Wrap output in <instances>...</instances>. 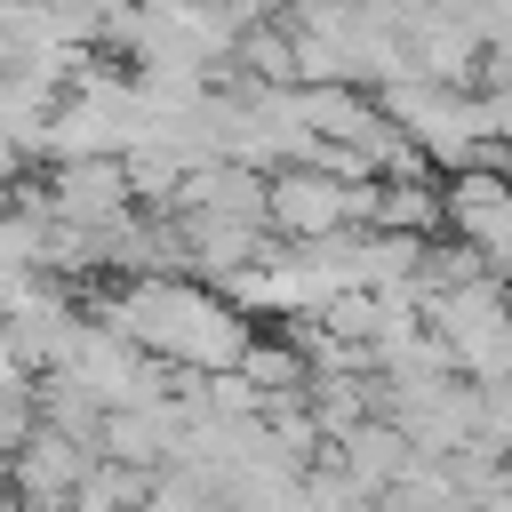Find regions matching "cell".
Instances as JSON below:
<instances>
[{"mask_svg":"<svg viewBox=\"0 0 512 512\" xmlns=\"http://www.w3.org/2000/svg\"><path fill=\"white\" fill-rule=\"evenodd\" d=\"M368 216H376V184H336L320 168H272L264 176V224L288 248H312V240H336V232H368Z\"/></svg>","mask_w":512,"mask_h":512,"instance_id":"obj_3","label":"cell"},{"mask_svg":"<svg viewBox=\"0 0 512 512\" xmlns=\"http://www.w3.org/2000/svg\"><path fill=\"white\" fill-rule=\"evenodd\" d=\"M96 456H104L96 440H64V432L32 424L24 448L0 464V488H8L16 512H72V496H80V480H88Z\"/></svg>","mask_w":512,"mask_h":512,"instance_id":"obj_4","label":"cell"},{"mask_svg":"<svg viewBox=\"0 0 512 512\" xmlns=\"http://www.w3.org/2000/svg\"><path fill=\"white\" fill-rule=\"evenodd\" d=\"M144 496H152V472L120 464V456H96L80 496H72V512H144Z\"/></svg>","mask_w":512,"mask_h":512,"instance_id":"obj_6","label":"cell"},{"mask_svg":"<svg viewBox=\"0 0 512 512\" xmlns=\"http://www.w3.org/2000/svg\"><path fill=\"white\" fill-rule=\"evenodd\" d=\"M48 216L72 224V232H104L120 216H136V192H128V160H56L48 176Z\"/></svg>","mask_w":512,"mask_h":512,"instance_id":"obj_5","label":"cell"},{"mask_svg":"<svg viewBox=\"0 0 512 512\" xmlns=\"http://www.w3.org/2000/svg\"><path fill=\"white\" fill-rule=\"evenodd\" d=\"M96 320H104L112 336H128L136 352H152L160 368H176V376H232L240 352L256 344L248 312H240L232 296L184 280V272H176V280H128L120 296L96 304Z\"/></svg>","mask_w":512,"mask_h":512,"instance_id":"obj_1","label":"cell"},{"mask_svg":"<svg viewBox=\"0 0 512 512\" xmlns=\"http://www.w3.org/2000/svg\"><path fill=\"white\" fill-rule=\"evenodd\" d=\"M376 112L416 144V160L424 168H448V176H464V168H488V104L480 96H464V88H440V80H392V88H376Z\"/></svg>","mask_w":512,"mask_h":512,"instance_id":"obj_2","label":"cell"}]
</instances>
